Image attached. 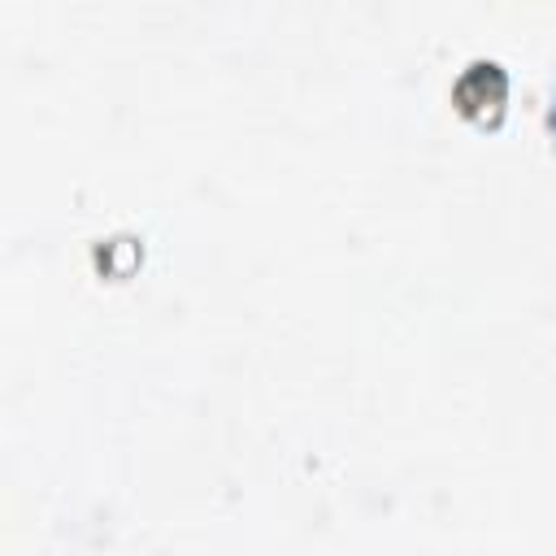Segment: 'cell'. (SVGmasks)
I'll return each mask as SVG.
<instances>
[{"instance_id":"obj_1","label":"cell","mask_w":556,"mask_h":556,"mask_svg":"<svg viewBox=\"0 0 556 556\" xmlns=\"http://www.w3.org/2000/svg\"><path fill=\"white\" fill-rule=\"evenodd\" d=\"M452 96H456V104L465 113H473V109L495 113L504 104V96H508V78H504V70L495 61H469L460 70V78L452 83Z\"/></svg>"},{"instance_id":"obj_2","label":"cell","mask_w":556,"mask_h":556,"mask_svg":"<svg viewBox=\"0 0 556 556\" xmlns=\"http://www.w3.org/2000/svg\"><path fill=\"white\" fill-rule=\"evenodd\" d=\"M552 126H556V109H552Z\"/></svg>"}]
</instances>
